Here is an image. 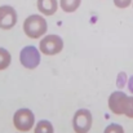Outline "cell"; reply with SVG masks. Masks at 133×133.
<instances>
[{
	"label": "cell",
	"instance_id": "obj_11",
	"mask_svg": "<svg viewBox=\"0 0 133 133\" xmlns=\"http://www.w3.org/2000/svg\"><path fill=\"white\" fill-rule=\"evenodd\" d=\"M12 62V56L10 53L4 49V48H0V70H5Z\"/></svg>",
	"mask_w": 133,
	"mask_h": 133
},
{
	"label": "cell",
	"instance_id": "obj_13",
	"mask_svg": "<svg viewBox=\"0 0 133 133\" xmlns=\"http://www.w3.org/2000/svg\"><path fill=\"white\" fill-rule=\"evenodd\" d=\"M124 115H127L128 118H133V97H128V99H127Z\"/></svg>",
	"mask_w": 133,
	"mask_h": 133
},
{
	"label": "cell",
	"instance_id": "obj_14",
	"mask_svg": "<svg viewBox=\"0 0 133 133\" xmlns=\"http://www.w3.org/2000/svg\"><path fill=\"white\" fill-rule=\"evenodd\" d=\"M125 79H127V76H125V72H120V74L118 75L116 85H118L119 88H123V87H124V84H125Z\"/></svg>",
	"mask_w": 133,
	"mask_h": 133
},
{
	"label": "cell",
	"instance_id": "obj_6",
	"mask_svg": "<svg viewBox=\"0 0 133 133\" xmlns=\"http://www.w3.org/2000/svg\"><path fill=\"white\" fill-rule=\"evenodd\" d=\"M17 23V12L10 5L0 6V29L10 30Z\"/></svg>",
	"mask_w": 133,
	"mask_h": 133
},
{
	"label": "cell",
	"instance_id": "obj_3",
	"mask_svg": "<svg viewBox=\"0 0 133 133\" xmlns=\"http://www.w3.org/2000/svg\"><path fill=\"white\" fill-rule=\"evenodd\" d=\"M93 118L88 109H79L72 118V128L75 133H88L92 128Z\"/></svg>",
	"mask_w": 133,
	"mask_h": 133
},
{
	"label": "cell",
	"instance_id": "obj_4",
	"mask_svg": "<svg viewBox=\"0 0 133 133\" xmlns=\"http://www.w3.org/2000/svg\"><path fill=\"white\" fill-rule=\"evenodd\" d=\"M39 49L43 54L46 56H54L58 54L62 49H63V40L61 39V36L50 34V35H45L44 38L40 40Z\"/></svg>",
	"mask_w": 133,
	"mask_h": 133
},
{
	"label": "cell",
	"instance_id": "obj_5",
	"mask_svg": "<svg viewBox=\"0 0 133 133\" xmlns=\"http://www.w3.org/2000/svg\"><path fill=\"white\" fill-rule=\"evenodd\" d=\"M19 61L26 69H30V70L36 69L40 65L39 49L34 45H27V46L22 48V50L19 53Z\"/></svg>",
	"mask_w": 133,
	"mask_h": 133
},
{
	"label": "cell",
	"instance_id": "obj_10",
	"mask_svg": "<svg viewBox=\"0 0 133 133\" xmlns=\"http://www.w3.org/2000/svg\"><path fill=\"white\" fill-rule=\"evenodd\" d=\"M34 133H54L53 125L48 120H40L36 123V127L34 129Z\"/></svg>",
	"mask_w": 133,
	"mask_h": 133
},
{
	"label": "cell",
	"instance_id": "obj_16",
	"mask_svg": "<svg viewBox=\"0 0 133 133\" xmlns=\"http://www.w3.org/2000/svg\"><path fill=\"white\" fill-rule=\"evenodd\" d=\"M128 89L133 93V76H131L129 80H128Z\"/></svg>",
	"mask_w": 133,
	"mask_h": 133
},
{
	"label": "cell",
	"instance_id": "obj_2",
	"mask_svg": "<svg viewBox=\"0 0 133 133\" xmlns=\"http://www.w3.org/2000/svg\"><path fill=\"white\" fill-rule=\"evenodd\" d=\"M13 124L19 132H29L35 124L34 112L30 109H19L14 112Z\"/></svg>",
	"mask_w": 133,
	"mask_h": 133
},
{
	"label": "cell",
	"instance_id": "obj_1",
	"mask_svg": "<svg viewBox=\"0 0 133 133\" xmlns=\"http://www.w3.org/2000/svg\"><path fill=\"white\" fill-rule=\"evenodd\" d=\"M46 21L40 14H31L23 22V31L31 39H39L46 32Z\"/></svg>",
	"mask_w": 133,
	"mask_h": 133
},
{
	"label": "cell",
	"instance_id": "obj_12",
	"mask_svg": "<svg viewBox=\"0 0 133 133\" xmlns=\"http://www.w3.org/2000/svg\"><path fill=\"white\" fill-rule=\"evenodd\" d=\"M103 133H124V129L120 124H116V123H112L110 125H107L105 128Z\"/></svg>",
	"mask_w": 133,
	"mask_h": 133
},
{
	"label": "cell",
	"instance_id": "obj_15",
	"mask_svg": "<svg viewBox=\"0 0 133 133\" xmlns=\"http://www.w3.org/2000/svg\"><path fill=\"white\" fill-rule=\"evenodd\" d=\"M131 3H132V0H114V4L118 8H127L131 5Z\"/></svg>",
	"mask_w": 133,
	"mask_h": 133
},
{
	"label": "cell",
	"instance_id": "obj_8",
	"mask_svg": "<svg viewBox=\"0 0 133 133\" xmlns=\"http://www.w3.org/2000/svg\"><path fill=\"white\" fill-rule=\"evenodd\" d=\"M57 0H38V9L45 16H53L57 12Z\"/></svg>",
	"mask_w": 133,
	"mask_h": 133
},
{
	"label": "cell",
	"instance_id": "obj_7",
	"mask_svg": "<svg viewBox=\"0 0 133 133\" xmlns=\"http://www.w3.org/2000/svg\"><path fill=\"white\" fill-rule=\"evenodd\" d=\"M127 99H128V96L120 90H116V92H112L109 97V107L110 110L116 114V115H122L124 114V109H125V105H127Z\"/></svg>",
	"mask_w": 133,
	"mask_h": 133
},
{
	"label": "cell",
	"instance_id": "obj_9",
	"mask_svg": "<svg viewBox=\"0 0 133 133\" xmlns=\"http://www.w3.org/2000/svg\"><path fill=\"white\" fill-rule=\"evenodd\" d=\"M82 0H59V5H61V9L66 13H72L75 12L79 5H80Z\"/></svg>",
	"mask_w": 133,
	"mask_h": 133
}]
</instances>
